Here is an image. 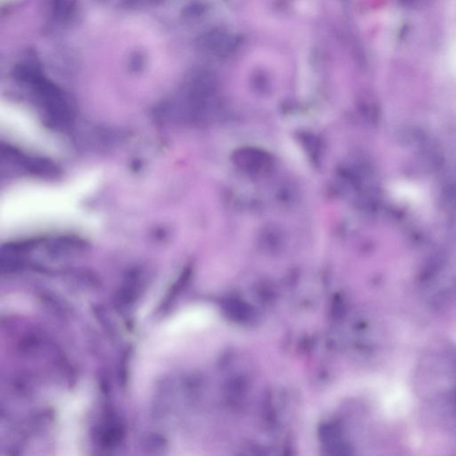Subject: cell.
Instances as JSON below:
<instances>
[{
	"instance_id": "4",
	"label": "cell",
	"mask_w": 456,
	"mask_h": 456,
	"mask_svg": "<svg viewBox=\"0 0 456 456\" xmlns=\"http://www.w3.org/2000/svg\"><path fill=\"white\" fill-rule=\"evenodd\" d=\"M126 438L124 423L115 413L107 412L97 431V440L102 450L117 449Z\"/></svg>"
},
{
	"instance_id": "6",
	"label": "cell",
	"mask_w": 456,
	"mask_h": 456,
	"mask_svg": "<svg viewBox=\"0 0 456 456\" xmlns=\"http://www.w3.org/2000/svg\"><path fill=\"white\" fill-rule=\"evenodd\" d=\"M173 391L174 387L171 380L164 379L158 384L152 409L154 418L161 420L168 416L172 405Z\"/></svg>"
},
{
	"instance_id": "7",
	"label": "cell",
	"mask_w": 456,
	"mask_h": 456,
	"mask_svg": "<svg viewBox=\"0 0 456 456\" xmlns=\"http://www.w3.org/2000/svg\"><path fill=\"white\" fill-rule=\"evenodd\" d=\"M140 447L144 454L148 455H162L168 452L169 440L164 434L150 431L143 435Z\"/></svg>"
},
{
	"instance_id": "10",
	"label": "cell",
	"mask_w": 456,
	"mask_h": 456,
	"mask_svg": "<svg viewBox=\"0 0 456 456\" xmlns=\"http://www.w3.org/2000/svg\"><path fill=\"white\" fill-rule=\"evenodd\" d=\"M14 391L23 397L33 393L35 388L33 377L29 374H20L13 381Z\"/></svg>"
},
{
	"instance_id": "13",
	"label": "cell",
	"mask_w": 456,
	"mask_h": 456,
	"mask_svg": "<svg viewBox=\"0 0 456 456\" xmlns=\"http://www.w3.org/2000/svg\"><path fill=\"white\" fill-rule=\"evenodd\" d=\"M42 302L44 305L55 314L56 317H65V309L63 307L61 302L55 298V296L48 295V293H42L41 296Z\"/></svg>"
},
{
	"instance_id": "1",
	"label": "cell",
	"mask_w": 456,
	"mask_h": 456,
	"mask_svg": "<svg viewBox=\"0 0 456 456\" xmlns=\"http://www.w3.org/2000/svg\"><path fill=\"white\" fill-rule=\"evenodd\" d=\"M33 86L38 104L44 112L46 118L55 126L69 125L74 118V112L68 99L55 85L48 83L36 75L26 76L23 79Z\"/></svg>"
},
{
	"instance_id": "8",
	"label": "cell",
	"mask_w": 456,
	"mask_h": 456,
	"mask_svg": "<svg viewBox=\"0 0 456 456\" xmlns=\"http://www.w3.org/2000/svg\"><path fill=\"white\" fill-rule=\"evenodd\" d=\"M47 344V336L43 332H29L21 339L18 351L23 356H34L41 353Z\"/></svg>"
},
{
	"instance_id": "5",
	"label": "cell",
	"mask_w": 456,
	"mask_h": 456,
	"mask_svg": "<svg viewBox=\"0 0 456 456\" xmlns=\"http://www.w3.org/2000/svg\"><path fill=\"white\" fill-rule=\"evenodd\" d=\"M83 249L84 243L78 238H60L48 243L46 253L53 260H61L76 255Z\"/></svg>"
},
{
	"instance_id": "12",
	"label": "cell",
	"mask_w": 456,
	"mask_h": 456,
	"mask_svg": "<svg viewBox=\"0 0 456 456\" xmlns=\"http://www.w3.org/2000/svg\"><path fill=\"white\" fill-rule=\"evenodd\" d=\"M130 360H132V349H127L123 352L122 358L120 360L119 377L122 386L128 385Z\"/></svg>"
},
{
	"instance_id": "14",
	"label": "cell",
	"mask_w": 456,
	"mask_h": 456,
	"mask_svg": "<svg viewBox=\"0 0 456 456\" xmlns=\"http://www.w3.org/2000/svg\"><path fill=\"white\" fill-rule=\"evenodd\" d=\"M402 3V4H404L405 6H413L416 4L417 2L419 1V0H399Z\"/></svg>"
},
{
	"instance_id": "11",
	"label": "cell",
	"mask_w": 456,
	"mask_h": 456,
	"mask_svg": "<svg viewBox=\"0 0 456 456\" xmlns=\"http://www.w3.org/2000/svg\"><path fill=\"white\" fill-rule=\"evenodd\" d=\"M440 201L445 208H456V181L448 182L440 193Z\"/></svg>"
},
{
	"instance_id": "9",
	"label": "cell",
	"mask_w": 456,
	"mask_h": 456,
	"mask_svg": "<svg viewBox=\"0 0 456 456\" xmlns=\"http://www.w3.org/2000/svg\"><path fill=\"white\" fill-rule=\"evenodd\" d=\"M92 310H93L95 319L97 320L102 330L109 336V338L112 339H117L119 335L118 327L109 310L105 306L100 305V304L94 305Z\"/></svg>"
},
{
	"instance_id": "3",
	"label": "cell",
	"mask_w": 456,
	"mask_h": 456,
	"mask_svg": "<svg viewBox=\"0 0 456 456\" xmlns=\"http://www.w3.org/2000/svg\"><path fill=\"white\" fill-rule=\"evenodd\" d=\"M2 155L29 174L46 179L55 178L60 174L58 166L48 159L21 154L10 147L2 148Z\"/></svg>"
},
{
	"instance_id": "2",
	"label": "cell",
	"mask_w": 456,
	"mask_h": 456,
	"mask_svg": "<svg viewBox=\"0 0 456 456\" xmlns=\"http://www.w3.org/2000/svg\"><path fill=\"white\" fill-rule=\"evenodd\" d=\"M146 285L142 270L135 268L130 270L113 296L112 303L116 311L122 314L132 312L142 296Z\"/></svg>"
}]
</instances>
